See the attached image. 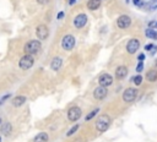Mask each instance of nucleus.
I'll return each instance as SVG.
<instances>
[{
	"label": "nucleus",
	"mask_w": 157,
	"mask_h": 142,
	"mask_svg": "<svg viewBox=\"0 0 157 142\" xmlns=\"http://www.w3.org/2000/svg\"><path fill=\"white\" fill-rule=\"evenodd\" d=\"M48 133L45 132H39L34 138H33V142H48Z\"/></svg>",
	"instance_id": "nucleus-16"
},
{
	"label": "nucleus",
	"mask_w": 157,
	"mask_h": 142,
	"mask_svg": "<svg viewBox=\"0 0 157 142\" xmlns=\"http://www.w3.org/2000/svg\"><path fill=\"white\" fill-rule=\"evenodd\" d=\"M139 48H140V40L136 39V38L130 39V40L128 42V44H126V51H128L129 54H134V53H136Z\"/></svg>",
	"instance_id": "nucleus-8"
},
{
	"label": "nucleus",
	"mask_w": 157,
	"mask_h": 142,
	"mask_svg": "<svg viewBox=\"0 0 157 142\" xmlns=\"http://www.w3.org/2000/svg\"><path fill=\"white\" fill-rule=\"evenodd\" d=\"M40 47H42V44H40L39 40H29V42H27V43L25 44L23 50H25L26 54L33 55V54H37V53L39 51Z\"/></svg>",
	"instance_id": "nucleus-2"
},
{
	"label": "nucleus",
	"mask_w": 157,
	"mask_h": 142,
	"mask_svg": "<svg viewBox=\"0 0 157 142\" xmlns=\"http://www.w3.org/2000/svg\"><path fill=\"white\" fill-rule=\"evenodd\" d=\"M155 27H156V28H157V22H156V24H155Z\"/></svg>",
	"instance_id": "nucleus-34"
},
{
	"label": "nucleus",
	"mask_w": 157,
	"mask_h": 142,
	"mask_svg": "<svg viewBox=\"0 0 157 142\" xmlns=\"http://www.w3.org/2000/svg\"><path fill=\"white\" fill-rule=\"evenodd\" d=\"M61 64H63L61 59H60L59 56H56V58H54V59L52 60V62H50V67H52V70L58 71V70L61 67Z\"/></svg>",
	"instance_id": "nucleus-14"
},
{
	"label": "nucleus",
	"mask_w": 157,
	"mask_h": 142,
	"mask_svg": "<svg viewBox=\"0 0 157 142\" xmlns=\"http://www.w3.org/2000/svg\"><path fill=\"white\" fill-rule=\"evenodd\" d=\"M36 34L37 37L39 38V40H43L48 37L49 34V31H48V27L45 24H39L37 28H36Z\"/></svg>",
	"instance_id": "nucleus-9"
},
{
	"label": "nucleus",
	"mask_w": 157,
	"mask_h": 142,
	"mask_svg": "<svg viewBox=\"0 0 157 142\" xmlns=\"http://www.w3.org/2000/svg\"><path fill=\"white\" fill-rule=\"evenodd\" d=\"M146 37L150 39H157V31H155L153 28H147L145 32Z\"/></svg>",
	"instance_id": "nucleus-20"
},
{
	"label": "nucleus",
	"mask_w": 157,
	"mask_h": 142,
	"mask_svg": "<svg viewBox=\"0 0 157 142\" xmlns=\"http://www.w3.org/2000/svg\"><path fill=\"white\" fill-rule=\"evenodd\" d=\"M155 24H156V21H151V22L148 23V27L152 28V27H155Z\"/></svg>",
	"instance_id": "nucleus-29"
},
{
	"label": "nucleus",
	"mask_w": 157,
	"mask_h": 142,
	"mask_svg": "<svg viewBox=\"0 0 157 142\" xmlns=\"http://www.w3.org/2000/svg\"><path fill=\"white\" fill-rule=\"evenodd\" d=\"M25 102H26V97H23V95H17V97H15V98L11 100L12 105H13V106H16V108L21 106Z\"/></svg>",
	"instance_id": "nucleus-15"
},
{
	"label": "nucleus",
	"mask_w": 157,
	"mask_h": 142,
	"mask_svg": "<svg viewBox=\"0 0 157 142\" xmlns=\"http://www.w3.org/2000/svg\"><path fill=\"white\" fill-rule=\"evenodd\" d=\"M77 130H78V125H75V126H74V127H71V130L66 133V136H71V135H72V133H75Z\"/></svg>",
	"instance_id": "nucleus-24"
},
{
	"label": "nucleus",
	"mask_w": 157,
	"mask_h": 142,
	"mask_svg": "<svg viewBox=\"0 0 157 142\" xmlns=\"http://www.w3.org/2000/svg\"><path fill=\"white\" fill-rule=\"evenodd\" d=\"M128 75V67L126 66H118L117 67V70H115V77L118 78V80H121V78H124L125 76Z\"/></svg>",
	"instance_id": "nucleus-13"
},
{
	"label": "nucleus",
	"mask_w": 157,
	"mask_h": 142,
	"mask_svg": "<svg viewBox=\"0 0 157 142\" xmlns=\"http://www.w3.org/2000/svg\"><path fill=\"white\" fill-rule=\"evenodd\" d=\"M98 110H99L98 108H97V109H93V110H92V111H91L90 114H87V115H86L85 120H86V121H90V120H91V119H92V118H93V116H94V115H96V114L98 113Z\"/></svg>",
	"instance_id": "nucleus-21"
},
{
	"label": "nucleus",
	"mask_w": 157,
	"mask_h": 142,
	"mask_svg": "<svg viewBox=\"0 0 157 142\" xmlns=\"http://www.w3.org/2000/svg\"><path fill=\"white\" fill-rule=\"evenodd\" d=\"M136 94H137V89H135V88H126L124 91V93H123V99H124V102L130 103V102L135 100Z\"/></svg>",
	"instance_id": "nucleus-5"
},
{
	"label": "nucleus",
	"mask_w": 157,
	"mask_h": 142,
	"mask_svg": "<svg viewBox=\"0 0 157 142\" xmlns=\"http://www.w3.org/2000/svg\"><path fill=\"white\" fill-rule=\"evenodd\" d=\"M0 124H1V118H0Z\"/></svg>",
	"instance_id": "nucleus-35"
},
{
	"label": "nucleus",
	"mask_w": 157,
	"mask_h": 142,
	"mask_svg": "<svg viewBox=\"0 0 157 142\" xmlns=\"http://www.w3.org/2000/svg\"><path fill=\"white\" fill-rule=\"evenodd\" d=\"M110 121H112L110 120V116L107 115V114H103V115L98 116V119L96 121V129H97V131L104 132L105 130H108V127L110 125Z\"/></svg>",
	"instance_id": "nucleus-1"
},
{
	"label": "nucleus",
	"mask_w": 157,
	"mask_h": 142,
	"mask_svg": "<svg viewBox=\"0 0 157 142\" xmlns=\"http://www.w3.org/2000/svg\"><path fill=\"white\" fill-rule=\"evenodd\" d=\"M70 4L72 5V4H75V0H70Z\"/></svg>",
	"instance_id": "nucleus-33"
},
{
	"label": "nucleus",
	"mask_w": 157,
	"mask_h": 142,
	"mask_svg": "<svg viewBox=\"0 0 157 142\" xmlns=\"http://www.w3.org/2000/svg\"><path fill=\"white\" fill-rule=\"evenodd\" d=\"M86 23H87V16H86L85 13L77 15V16L75 17V20H74V26H75L76 28H82Z\"/></svg>",
	"instance_id": "nucleus-11"
},
{
	"label": "nucleus",
	"mask_w": 157,
	"mask_h": 142,
	"mask_svg": "<svg viewBox=\"0 0 157 142\" xmlns=\"http://www.w3.org/2000/svg\"><path fill=\"white\" fill-rule=\"evenodd\" d=\"M131 81H134V83H135L136 86H139V84H141V82H142V76L137 75V76L132 77V78H131Z\"/></svg>",
	"instance_id": "nucleus-22"
},
{
	"label": "nucleus",
	"mask_w": 157,
	"mask_h": 142,
	"mask_svg": "<svg viewBox=\"0 0 157 142\" xmlns=\"http://www.w3.org/2000/svg\"><path fill=\"white\" fill-rule=\"evenodd\" d=\"M0 142H1V137H0Z\"/></svg>",
	"instance_id": "nucleus-37"
},
{
	"label": "nucleus",
	"mask_w": 157,
	"mask_h": 142,
	"mask_svg": "<svg viewBox=\"0 0 157 142\" xmlns=\"http://www.w3.org/2000/svg\"><path fill=\"white\" fill-rule=\"evenodd\" d=\"M33 64H34V59H33V56L29 55V54L23 55V56L20 59V61H18V66H20L22 70H28V69H31V67L33 66Z\"/></svg>",
	"instance_id": "nucleus-3"
},
{
	"label": "nucleus",
	"mask_w": 157,
	"mask_h": 142,
	"mask_svg": "<svg viewBox=\"0 0 157 142\" xmlns=\"http://www.w3.org/2000/svg\"><path fill=\"white\" fill-rule=\"evenodd\" d=\"M107 93H108L107 87H102V86H99V87H97V88L93 91V97H94V99L101 100V99L105 98Z\"/></svg>",
	"instance_id": "nucleus-12"
},
{
	"label": "nucleus",
	"mask_w": 157,
	"mask_h": 142,
	"mask_svg": "<svg viewBox=\"0 0 157 142\" xmlns=\"http://www.w3.org/2000/svg\"><path fill=\"white\" fill-rule=\"evenodd\" d=\"M147 9H148V10H155V9H157V0H152V1H150Z\"/></svg>",
	"instance_id": "nucleus-23"
},
{
	"label": "nucleus",
	"mask_w": 157,
	"mask_h": 142,
	"mask_svg": "<svg viewBox=\"0 0 157 142\" xmlns=\"http://www.w3.org/2000/svg\"><path fill=\"white\" fill-rule=\"evenodd\" d=\"M98 83H99V86H102V87H108V86H110V84L113 83V77H112L109 73H103V75L99 76Z\"/></svg>",
	"instance_id": "nucleus-10"
},
{
	"label": "nucleus",
	"mask_w": 157,
	"mask_h": 142,
	"mask_svg": "<svg viewBox=\"0 0 157 142\" xmlns=\"http://www.w3.org/2000/svg\"><path fill=\"white\" fill-rule=\"evenodd\" d=\"M146 78L148 82H156L157 81V70H150L146 73Z\"/></svg>",
	"instance_id": "nucleus-17"
},
{
	"label": "nucleus",
	"mask_w": 157,
	"mask_h": 142,
	"mask_svg": "<svg viewBox=\"0 0 157 142\" xmlns=\"http://www.w3.org/2000/svg\"><path fill=\"white\" fill-rule=\"evenodd\" d=\"M74 45H75V38H74V36L66 34V36L63 37V39H61V47H63L64 50H67L69 51V50H71L74 48Z\"/></svg>",
	"instance_id": "nucleus-4"
},
{
	"label": "nucleus",
	"mask_w": 157,
	"mask_h": 142,
	"mask_svg": "<svg viewBox=\"0 0 157 142\" xmlns=\"http://www.w3.org/2000/svg\"><path fill=\"white\" fill-rule=\"evenodd\" d=\"M50 0H37V2L38 4H40V5H45V4H48Z\"/></svg>",
	"instance_id": "nucleus-27"
},
{
	"label": "nucleus",
	"mask_w": 157,
	"mask_h": 142,
	"mask_svg": "<svg viewBox=\"0 0 157 142\" xmlns=\"http://www.w3.org/2000/svg\"><path fill=\"white\" fill-rule=\"evenodd\" d=\"M11 129H12L11 124H10V122H6V124H4V125L1 126V133L5 135V136H9L10 132H11Z\"/></svg>",
	"instance_id": "nucleus-19"
},
{
	"label": "nucleus",
	"mask_w": 157,
	"mask_h": 142,
	"mask_svg": "<svg viewBox=\"0 0 157 142\" xmlns=\"http://www.w3.org/2000/svg\"><path fill=\"white\" fill-rule=\"evenodd\" d=\"M153 47H155V45H153V44H147V45H146V47H145V49H146V50H151V49H152V48H153Z\"/></svg>",
	"instance_id": "nucleus-28"
},
{
	"label": "nucleus",
	"mask_w": 157,
	"mask_h": 142,
	"mask_svg": "<svg viewBox=\"0 0 157 142\" xmlns=\"http://www.w3.org/2000/svg\"><path fill=\"white\" fill-rule=\"evenodd\" d=\"M63 17H64V13H63V12H61V13H59V15H58V18H63Z\"/></svg>",
	"instance_id": "nucleus-32"
},
{
	"label": "nucleus",
	"mask_w": 157,
	"mask_h": 142,
	"mask_svg": "<svg viewBox=\"0 0 157 142\" xmlns=\"http://www.w3.org/2000/svg\"><path fill=\"white\" fill-rule=\"evenodd\" d=\"M99 6H101V0H90L87 2L88 10H97Z\"/></svg>",
	"instance_id": "nucleus-18"
},
{
	"label": "nucleus",
	"mask_w": 157,
	"mask_h": 142,
	"mask_svg": "<svg viewBox=\"0 0 157 142\" xmlns=\"http://www.w3.org/2000/svg\"><path fill=\"white\" fill-rule=\"evenodd\" d=\"M155 53H156V47H153V48L151 49V51H150V54H151V55H155Z\"/></svg>",
	"instance_id": "nucleus-31"
},
{
	"label": "nucleus",
	"mask_w": 157,
	"mask_h": 142,
	"mask_svg": "<svg viewBox=\"0 0 157 142\" xmlns=\"http://www.w3.org/2000/svg\"><path fill=\"white\" fill-rule=\"evenodd\" d=\"M117 24H118L119 28L125 29V28L130 27V24H131V18H130L129 16H126V15H121V16L118 17V20H117Z\"/></svg>",
	"instance_id": "nucleus-7"
},
{
	"label": "nucleus",
	"mask_w": 157,
	"mask_h": 142,
	"mask_svg": "<svg viewBox=\"0 0 157 142\" xmlns=\"http://www.w3.org/2000/svg\"><path fill=\"white\" fill-rule=\"evenodd\" d=\"M156 65H157V60H156Z\"/></svg>",
	"instance_id": "nucleus-36"
},
{
	"label": "nucleus",
	"mask_w": 157,
	"mask_h": 142,
	"mask_svg": "<svg viewBox=\"0 0 157 142\" xmlns=\"http://www.w3.org/2000/svg\"><path fill=\"white\" fill-rule=\"evenodd\" d=\"M132 2H134V5H135V6H137V7H142V6L145 5L141 0H132Z\"/></svg>",
	"instance_id": "nucleus-26"
},
{
	"label": "nucleus",
	"mask_w": 157,
	"mask_h": 142,
	"mask_svg": "<svg viewBox=\"0 0 157 142\" xmlns=\"http://www.w3.org/2000/svg\"><path fill=\"white\" fill-rule=\"evenodd\" d=\"M81 114H82V111H81V109L78 106H72L67 111V119L70 121H77L80 119Z\"/></svg>",
	"instance_id": "nucleus-6"
},
{
	"label": "nucleus",
	"mask_w": 157,
	"mask_h": 142,
	"mask_svg": "<svg viewBox=\"0 0 157 142\" xmlns=\"http://www.w3.org/2000/svg\"><path fill=\"white\" fill-rule=\"evenodd\" d=\"M142 69H144V61H139V64H137V66H136V71H137V72H141Z\"/></svg>",
	"instance_id": "nucleus-25"
},
{
	"label": "nucleus",
	"mask_w": 157,
	"mask_h": 142,
	"mask_svg": "<svg viewBox=\"0 0 157 142\" xmlns=\"http://www.w3.org/2000/svg\"><path fill=\"white\" fill-rule=\"evenodd\" d=\"M139 60H140V61H144V60H145V54H140V55H139Z\"/></svg>",
	"instance_id": "nucleus-30"
}]
</instances>
